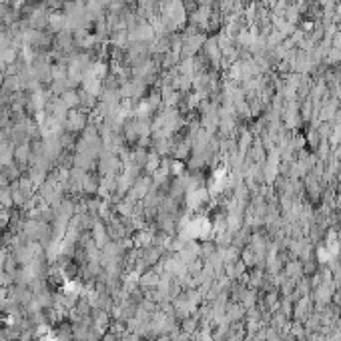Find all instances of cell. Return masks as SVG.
Returning a JSON list of instances; mask_svg holds the SVG:
<instances>
[{
    "label": "cell",
    "mask_w": 341,
    "mask_h": 341,
    "mask_svg": "<svg viewBox=\"0 0 341 341\" xmlns=\"http://www.w3.org/2000/svg\"><path fill=\"white\" fill-rule=\"evenodd\" d=\"M93 327L105 335L111 327V317H109V311H101V309H95V315H93Z\"/></svg>",
    "instance_id": "obj_6"
},
{
    "label": "cell",
    "mask_w": 341,
    "mask_h": 341,
    "mask_svg": "<svg viewBox=\"0 0 341 341\" xmlns=\"http://www.w3.org/2000/svg\"><path fill=\"white\" fill-rule=\"evenodd\" d=\"M159 281H161V273H159L157 269H147V271L141 275L139 285H141L145 291H153V289L159 287Z\"/></svg>",
    "instance_id": "obj_5"
},
{
    "label": "cell",
    "mask_w": 341,
    "mask_h": 341,
    "mask_svg": "<svg viewBox=\"0 0 341 341\" xmlns=\"http://www.w3.org/2000/svg\"><path fill=\"white\" fill-rule=\"evenodd\" d=\"M0 207H2V209H12V207H14V201H12V189H10V185L0 187Z\"/></svg>",
    "instance_id": "obj_8"
},
{
    "label": "cell",
    "mask_w": 341,
    "mask_h": 341,
    "mask_svg": "<svg viewBox=\"0 0 341 341\" xmlns=\"http://www.w3.org/2000/svg\"><path fill=\"white\" fill-rule=\"evenodd\" d=\"M62 103L70 109H80V95H78V89H66L62 95H60Z\"/></svg>",
    "instance_id": "obj_7"
},
{
    "label": "cell",
    "mask_w": 341,
    "mask_h": 341,
    "mask_svg": "<svg viewBox=\"0 0 341 341\" xmlns=\"http://www.w3.org/2000/svg\"><path fill=\"white\" fill-rule=\"evenodd\" d=\"M0 187H2V185H0Z\"/></svg>",
    "instance_id": "obj_11"
},
{
    "label": "cell",
    "mask_w": 341,
    "mask_h": 341,
    "mask_svg": "<svg viewBox=\"0 0 341 341\" xmlns=\"http://www.w3.org/2000/svg\"><path fill=\"white\" fill-rule=\"evenodd\" d=\"M14 283V277L8 275L6 271H0V287H10Z\"/></svg>",
    "instance_id": "obj_10"
},
{
    "label": "cell",
    "mask_w": 341,
    "mask_h": 341,
    "mask_svg": "<svg viewBox=\"0 0 341 341\" xmlns=\"http://www.w3.org/2000/svg\"><path fill=\"white\" fill-rule=\"evenodd\" d=\"M99 185H101V175L97 170H87L84 181H82V195L95 197L99 191Z\"/></svg>",
    "instance_id": "obj_4"
},
{
    "label": "cell",
    "mask_w": 341,
    "mask_h": 341,
    "mask_svg": "<svg viewBox=\"0 0 341 341\" xmlns=\"http://www.w3.org/2000/svg\"><path fill=\"white\" fill-rule=\"evenodd\" d=\"M30 159H32L30 143H22V145H16V147H14V163L24 170V173L30 167Z\"/></svg>",
    "instance_id": "obj_3"
},
{
    "label": "cell",
    "mask_w": 341,
    "mask_h": 341,
    "mask_svg": "<svg viewBox=\"0 0 341 341\" xmlns=\"http://www.w3.org/2000/svg\"><path fill=\"white\" fill-rule=\"evenodd\" d=\"M26 175L30 177V181L34 183V187H36V189H38V187L46 181V177H48V173H44V170H40V169H34V167H28Z\"/></svg>",
    "instance_id": "obj_9"
},
{
    "label": "cell",
    "mask_w": 341,
    "mask_h": 341,
    "mask_svg": "<svg viewBox=\"0 0 341 341\" xmlns=\"http://www.w3.org/2000/svg\"><path fill=\"white\" fill-rule=\"evenodd\" d=\"M123 170V161L117 153H109V151H101L99 159H97V173L101 177L105 175H119Z\"/></svg>",
    "instance_id": "obj_1"
},
{
    "label": "cell",
    "mask_w": 341,
    "mask_h": 341,
    "mask_svg": "<svg viewBox=\"0 0 341 341\" xmlns=\"http://www.w3.org/2000/svg\"><path fill=\"white\" fill-rule=\"evenodd\" d=\"M89 125V113L82 111V109H70L68 111V117L64 121V131L66 133H72V135H80Z\"/></svg>",
    "instance_id": "obj_2"
}]
</instances>
